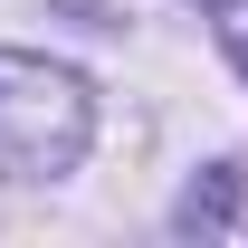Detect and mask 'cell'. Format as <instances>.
<instances>
[{
  "label": "cell",
  "mask_w": 248,
  "mask_h": 248,
  "mask_svg": "<svg viewBox=\"0 0 248 248\" xmlns=\"http://www.w3.org/2000/svg\"><path fill=\"white\" fill-rule=\"evenodd\" d=\"M95 134V95L77 67L0 48V182H58Z\"/></svg>",
  "instance_id": "1"
}]
</instances>
